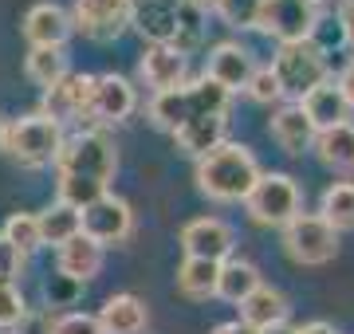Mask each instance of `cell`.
<instances>
[{
  "label": "cell",
  "mask_w": 354,
  "mask_h": 334,
  "mask_svg": "<svg viewBox=\"0 0 354 334\" xmlns=\"http://www.w3.org/2000/svg\"><path fill=\"white\" fill-rule=\"evenodd\" d=\"M114 169H118V150L106 138V130H79L64 141L55 157V189L64 205L87 208L91 201L111 193Z\"/></svg>",
  "instance_id": "6da1fadb"
},
{
  "label": "cell",
  "mask_w": 354,
  "mask_h": 334,
  "mask_svg": "<svg viewBox=\"0 0 354 334\" xmlns=\"http://www.w3.org/2000/svg\"><path fill=\"white\" fill-rule=\"evenodd\" d=\"M260 161L244 141H225L216 146L209 157L197 161V189L216 205H244V197L252 193V185L260 181Z\"/></svg>",
  "instance_id": "7a4b0ae2"
},
{
  "label": "cell",
  "mask_w": 354,
  "mask_h": 334,
  "mask_svg": "<svg viewBox=\"0 0 354 334\" xmlns=\"http://www.w3.org/2000/svg\"><path fill=\"white\" fill-rule=\"evenodd\" d=\"M64 141H67L64 122H55L51 115L36 110V115H24L4 126V146L0 150L28 169H44V166H55Z\"/></svg>",
  "instance_id": "3957f363"
},
{
  "label": "cell",
  "mask_w": 354,
  "mask_h": 334,
  "mask_svg": "<svg viewBox=\"0 0 354 334\" xmlns=\"http://www.w3.org/2000/svg\"><path fill=\"white\" fill-rule=\"evenodd\" d=\"M244 208L264 228H288L304 213V193H299L291 173H260L252 193L244 197Z\"/></svg>",
  "instance_id": "277c9868"
},
{
  "label": "cell",
  "mask_w": 354,
  "mask_h": 334,
  "mask_svg": "<svg viewBox=\"0 0 354 334\" xmlns=\"http://www.w3.org/2000/svg\"><path fill=\"white\" fill-rule=\"evenodd\" d=\"M272 71H276L279 87H283V99H291V103H299L307 90H315L323 79H330L327 55L319 52L311 39L279 43L276 55H272Z\"/></svg>",
  "instance_id": "5b68a950"
},
{
  "label": "cell",
  "mask_w": 354,
  "mask_h": 334,
  "mask_svg": "<svg viewBox=\"0 0 354 334\" xmlns=\"http://www.w3.org/2000/svg\"><path fill=\"white\" fill-rule=\"evenodd\" d=\"M283 232V252H288L295 264L304 268H319V264H330L335 252H339V232L330 228L319 213H299Z\"/></svg>",
  "instance_id": "8992f818"
},
{
  "label": "cell",
  "mask_w": 354,
  "mask_h": 334,
  "mask_svg": "<svg viewBox=\"0 0 354 334\" xmlns=\"http://www.w3.org/2000/svg\"><path fill=\"white\" fill-rule=\"evenodd\" d=\"M315 24L319 8L311 0H264L256 32L272 36L276 43H299V39H311Z\"/></svg>",
  "instance_id": "52a82bcc"
},
{
  "label": "cell",
  "mask_w": 354,
  "mask_h": 334,
  "mask_svg": "<svg viewBox=\"0 0 354 334\" xmlns=\"http://www.w3.org/2000/svg\"><path fill=\"white\" fill-rule=\"evenodd\" d=\"M83 213V236L95 240L99 248H114V244H127L130 232H134V208L122 201V197H99V201H91L87 208H79Z\"/></svg>",
  "instance_id": "ba28073f"
},
{
  "label": "cell",
  "mask_w": 354,
  "mask_h": 334,
  "mask_svg": "<svg viewBox=\"0 0 354 334\" xmlns=\"http://www.w3.org/2000/svg\"><path fill=\"white\" fill-rule=\"evenodd\" d=\"M138 106V90L134 83L122 75H95V90H91V110H87V122H95L91 130H106V126H118L127 122Z\"/></svg>",
  "instance_id": "9c48e42d"
},
{
  "label": "cell",
  "mask_w": 354,
  "mask_h": 334,
  "mask_svg": "<svg viewBox=\"0 0 354 334\" xmlns=\"http://www.w3.org/2000/svg\"><path fill=\"white\" fill-rule=\"evenodd\" d=\"M71 24L95 43L118 39L130 28V0H75Z\"/></svg>",
  "instance_id": "30bf717a"
},
{
  "label": "cell",
  "mask_w": 354,
  "mask_h": 334,
  "mask_svg": "<svg viewBox=\"0 0 354 334\" xmlns=\"http://www.w3.org/2000/svg\"><path fill=\"white\" fill-rule=\"evenodd\" d=\"M181 252L193 259H213L225 264L236 252V232L228 228L221 217H197L181 228Z\"/></svg>",
  "instance_id": "8fae6325"
},
{
  "label": "cell",
  "mask_w": 354,
  "mask_h": 334,
  "mask_svg": "<svg viewBox=\"0 0 354 334\" xmlns=\"http://www.w3.org/2000/svg\"><path fill=\"white\" fill-rule=\"evenodd\" d=\"M138 75L153 95H165V90H177L189 83V59L174 43H150L138 59Z\"/></svg>",
  "instance_id": "7c38bea8"
},
{
  "label": "cell",
  "mask_w": 354,
  "mask_h": 334,
  "mask_svg": "<svg viewBox=\"0 0 354 334\" xmlns=\"http://www.w3.org/2000/svg\"><path fill=\"white\" fill-rule=\"evenodd\" d=\"M185 0H130V28L150 43H174Z\"/></svg>",
  "instance_id": "4fadbf2b"
},
{
  "label": "cell",
  "mask_w": 354,
  "mask_h": 334,
  "mask_svg": "<svg viewBox=\"0 0 354 334\" xmlns=\"http://www.w3.org/2000/svg\"><path fill=\"white\" fill-rule=\"evenodd\" d=\"M20 32H24V39L32 48H64L67 39H71V32H75V24H71V12L67 8L44 0V4H32L24 12Z\"/></svg>",
  "instance_id": "5bb4252c"
},
{
  "label": "cell",
  "mask_w": 354,
  "mask_h": 334,
  "mask_svg": "<svg viewBox=\"0 0 354 334\" xmlns=\"http://www.w3.org/2000/svg\"><path fill=\"white\" fill-rule=\"evenodd\" d=\"M252 71H256L252 52H248L244 43H236V39H225V43H216L213 52H209V59H205V75L213 79V83H221L228 95H232V90H244V87H248Z\"/></svg>",
  "instance_id": "9a60e30c"
},
{
  "label": "cell",
  "mask_w": 354,
  "mask_h": 334,
  "mask_svg": "<svg viewBox=\"0 0 354 334\" xmlns=\"http://www.w3.org/2000/svg\"><path fill=\"white\" fill-rule=\"evenodd\" d=\"M91 90H95V75L67 71L64 83H55L51 90H44V115H51L55 122H75V118H87Z\"/></svg>",
  "instance_id": "2e32d148"
},
{
  "label": "cell",
  "mask_w": 354,
  "mask_h": 334,
  "mask_svg": "<svg viewBox=\"0 0 354 334\" xmlns=\"http://www.w3.org/2000/svg\"><path fill=\"white\" fill-rule=\"evenodd\" d=\"M268 130H272V138H276V146L283 150V154L291 157H304L307 150H315V138H319V130L315 122L304 115V106L299 103H283L272 115V122H268Z\"/></svg>",
  "instance_id": "e0dca14e"
},
{
  "label": "cell",
  "mask_w": 354,
  "mask_h": 334,
  "mask_svg": "<svg viewBox=\"0 0 354 334\" xmlns=\"http://www.w3.org/2000/svg\"><path fill=\"white\" fill-rule=\"evenodd\" d=\"M299 106H304V115L315 122V130H330V126H342V122H351V99H346V90H342V83L335 75L323 79L315 90H307L304 99H299Z\"/></svg>",
  "instance_id": "ac0fdd59"
},
{
  "label": "cell",
  "mask_w": 354,
  "mask_h": 334,
  "mask_svg": "<svg viewBox=\"0 0 354 334\" xmlns=\"http://www.w3.org/2000/svg\"><path fill=\"white\" fill-rule=\"evenodd\" d=\"M225 134H228V115H201L174 130V146L177 154L201 161V157L213 154L216 146H225Z\"/></svg>",
  "instance_id": "d6986e66"
},
{
  "label": "cell",
  "mask_w": 354,
  "mask_h": 334,
  "mask_svg": "<svg viewBox=\"0 0 354 334\" xmlns=\"http://www.w3.org/2000/svg\"><path fill=\"white\" fill-rule=\"evenodd\" d=\"M102 256H106V248H99L87 236H75L71 244L55 252V271L71 283H91L102 271Z\"/></svg>",
  "instance_id": "ffe728a7"
},
{
  "label": "cell",
  "mask_w": 354,
  "mask_h": 334,
  "mask_svg": "<svg viewBox=\"0 0 354 334\" xmlns=\"http://www.w3.org/2000/svg\"><path fill=\"white\" fill-rule=\"evenodd\" d=\"M99 322H102V334H146L150 326V311L138 295H111L99 311Z\"/></svg>",
  "instance_id": "44dd1931"
},
{
  "label": "cell",
  "mask_w": 354,
  "mask_h": 334,
  "mask_svg": "<svg viewBox=\"0 0 354 334\" xmlns=\"http://www.w3.org/2000/svg\"><path fill=\"white\" fill-rule=\"evenodd\" d=\"M288 295L283 291H276V287H268V283H260L252 295L241 303V322L248 326V331H268V326H276V322H288Z\"/></svg>",
  "instance_id": "7402d4cb"
},
{
  "label": "cell",
  "mask_w": 354,
  "mask_h": 334,
  "mask_svg": "<svg viewBox=\"0 0 354 334\" xmlns=\"http://www.w3.org/2000/svg\"><path fill=\"white\" fill-rule=\"evenodd\" d=\"M39 217V240H44V248H59L71 244L75 236H83V213H79L75 205H64V201H51L44 213H36Z\"/></svg>",
  "instance_id": "603a6c76"
},
{
  "label": "cell",
  "mask_w": 354,
  "mask_h": 334,
  "mask_svg": "<svg viewBox=\"0 0 354 334\" xmlns=\"http://www.w3.org/2000/svg\"><path fill=\"white\" fill-rule=\"evenodd\" d=\"M260 268H256L252 259H225L221 264V279H216V299H225V303H236L241 307L244 299L252 295L256 287H260Z\"/></svg>",
  "instance_id": "cb8c5ba5"
},
{
  "label": "cell",
  "mask_w": 354,
  "mask_h": 334,
  "mask_svg": "<svg viewBox=\"0 0 354 334\" xmlns=\"http://www.w3.org/2000/svg\"><path fill=\"white\" fill-rule=\"evenodd\" d=\"M315 157L327 169H339V173H354V122H342V126L319 130L315 138Z\"/></svg>",
  "instance_id": "d4e9b609"
},
{
  "label": "cell",
  "mask_w": 354,
  "mask_h": 334,
  "mask_svg": "<svg viewBox=\"0 0 354 334\" xmlns=\"http://www.w3.org/2000/svg\"><path fill=\"white\" fill-rule=\"evenodd\" d=\"M216 279H221V264L213 259H193L185 256L177 268V291L185 299H216Z\"/></svg>",
  "instance_id": "484cf974"
},
{
  "label": "cell",
  "mask_w": 354,
  "mask_h": 334,
  "mask_svg": "<svg viewBox=\"0 0 354 334\" xmlns=\"http://www.w3.org/2000/svg\"><path fill=\"white\" fill-rule=\"evenodd\" d=\"M319 217L335 232L354 228V181H330L323 197H319Z\"/></svg>",
  "instance_id": "4316f807"
},
{
  "label": "cell",
  "mask_w": 354,
  "mask_h": 334,
  "mask_svg": "<svg viewBox=\"0 0 354 334\" xmlns=\"http://www.w3.org/2000/svg\"><path fill=\"white\" fill-rule=\"evenodd\" d=\"M24 71H28V79H32L36 87L51 90L55 83H64V79H67V55H64V48H32L28 59H24Z\"/></svg>",
  "instance_id": "83f0119b"
},
{
  "label": "cell",
  "mask_w": 354,
  "mask_h": 334,
  "mask_svg": "<svg viewBox=\"0 0 354 334\" xmlns=\"http://www.w3.org/2000/svg\"><path fill=\"white\" fill-rule=\"evenodd\" d=\"M189 118H193V106H189L185 87L165 90V95H153V99H150V122L158 130H165V134H174L177 126H185Z\"/></svg>",
  "instance_id": "f1b7e54d"
},
{
  "label": "cell",
  "mask_w": 354,
  "mask_h": 334,
  "mask_svg": "<svg viewBox=\"0 0 354 334\" xmlns=\"http://www.w3.org/2000/svg\"><path fill=\"white\" fill-rule=\"evenodd\" d=\"M0 236H4L8 244H16L24 256H32L36 248H44V240H39V217H36V213H12V217L4 220Z\"/></svg>",
  "instance_id": "f546056e"
},
{
  "label": "cell",
  "mask_w": 354,
  "mask_h": 334,
  "mask_svg": "<svg viewBox=\"0 0 354 334\" xmlns=\"http://www.w3.org/2000/svg\"><path fill=\"white\" fill-rule=\"evenodd\" d=\"M24 319H28L24 291L16 283H0V331H20Z\"/></svg>",
  "instance_id": "4dcf8cb0"
},
{
  "label": "cell",
  "mask_w": 354,
  "mask_h": 334,
  "mask_svg": "<svg viewBox=\"0 0 354 334\" xmlns=\"http://www.w3.org/2000/svg\"><path fill=\"white\" fill-rule=\"evenodd\" d=\"M244 95H248L252 103H264V106H272V103H279V99H283V87H279V79H276V71H272V63L256 67L252 79H248V87H244Z\"/></svg>",
  "instance_id": "1f68e13d"
},
{
  "label": "cell",
  "mask_w": 354,
  "mask_h": 334,
  "mask_svg": "<svg viewBox=\"0 0 354 334\" xmlns=\"http://www.w3.org/2000/svg\"><path fill=\"white\" fill-rule=\"evenodd\" d=\"M260 8H264V0H225L216 16L228 28H256L260 24Z\"/></svg>",
  "instance_id": "d6a6232c"
},
{
  "label": "cell",
  "mask_w": 354,
  "mask_h": 334,
  "mask_svg": "<svg viewBox=\"0 0 354 334\" xmlns=\"http://www.w3.org/2000/svg\"><path fill=\"white\" fill-rule=\"evenodd\" d=\"M51 334H102V322L99 315H87V311H67V315H55Z\"/></svg>",
  "instance_id": "836d02e7"
},
{
  "label": "cell",
  "mask_w": 354,
  "mask_h": 334,
  "mask_svg": "<svg viewBox=\"0 0 354 334\" xmlns=\"http://www.w3.org/2000/svg\"><path fill=\"white\" fill-rule=\"evenodd\" d=\"M24 252L16 244H8L4 236H0V283H16L20 279V271H24Z\"/></svg>",
  "instance_id": "e575fe53"
},
{
  "label": "cell",
  "mask_w": 354,
  "mask_h": 334,
  "mask_svg": "<svg viewBox=\"0 0 354 334\" xmlns=\"http://www.w3.org/2000/svg\"><path fill=\"white\" fill-rule=\"evenodd\" d=\"M51 331H55L51 311H28V319L20 322V334H51Z\"/></svg>",
  "instance_id": "d590c367"
},
{
  "label": "cell",
  "mask_w": 354,
  "mask_h": 334,
  "mask_svg": "<svg viewBox=\"0 0 354 334\" xmlns=\"http://www.w3.org/2000/svg\"><path fill=\"white\" fill-rule=\"evenodd\" d=\"M339 20L346 28V43L354 48V0H339Z\"/></svg>",
  "instance_id": "8d00e7d4"
},
{
  "label": "cell",
  "mask_w": 354,
  "mask_h": 334,
  "mask_svg": "<svg viewBox=\"0 0 354 334\" xmlns=\"http://www.w3.org/2000/svg\"><path fill=\"white\" fill-rule=\"evenodd\" d=\"M339 83H342V90H346V99H351V106H354V59H351L346 67H342Z\"/></svg>",
  "instance_id": "74e56055"
},
{
  "label": "cell",
  "mask_w": 354,
  "mask_h": 334,
  "mask_svg": "<svg viewBox=\"0 0 354 334\" xmlns=\"http://www.w3.org/2000/svg\"><path fill=\"white\" fill-rule=\"evenodd\" d=\"M185 4H189V8H197V12H221V4H225V0H185Z\"/></svg>",
  "instance_id": "f35d334b"
},
{
  "label": "cell",
  "mask_w": 354,
  "mask_h": 334,
  "mask_svg": "<svg viewBox=\"0 0 354 334\" xmlns=\"http://www.w3.org/2000/svg\"><path fill=\"white\" fill-rule=\"evenodd\" d=\"M213 334H256V331H248V326H244V322L236 319V322H221V326H216Z\"/></svg>",
  "instance_id": "ab89813d"
},
{
  "label": "cell",
  "mask_w": 354,
  "mask_h": 334,
  "mask_svg": "<svg viewBox=\"0 0 354 334\" xmlns=\"http://www.w3.org/2000/svg\"><path fill=\"white\" fill-rule=\"evenodd\" d=\"M299 334H339L330 322H307V326H299Z\"/></svg>",
  "instance_id": "60d3db41"
},
{
  "label": "cell",
  "mask_w": 354,
  "mask_h": 334,
  "mask_svg": "<svg viewBox=\"0 0 354 334\" xmlns=\"http://www.w3.org/2000/svg\"><path fill=\"white\" fill-rule=\"evenodd\" d=\"M260 334H299V326H291V322H276V326H268Z\"/></svg>",
  "instance_id": "b9f144b4"
},
{
  "label": "cell",
  "mask_w": 354,
  "mask_h": 334,
  "mask_svg": "<svg viewBox=\"0 0 354 334\" xmlns=\"http://www.w3.org/2000/svg\"><path fill=\"white\" fill-rule=\"evenodd\" d=\"M4 126H8V122H4V118H0V146H4Z\"/></svg>",
  "instance_id": "7bdbcfd3"
},
{
  "label": "cell",
  "mask_w": 354,
  "mask_h": 334,
  "mask_svg": "<svg viewBox=\"0 0 354 334\" xmlns=\"http://www.w3.org/2000/svg\"><path fill=\"white\" fill-rule=\"evenodd\" d=\"M311 4H315V8H323V4H327V0H311Z\"/></svg>",
  "instance_id": "ee69618b"
}]
</instances>
